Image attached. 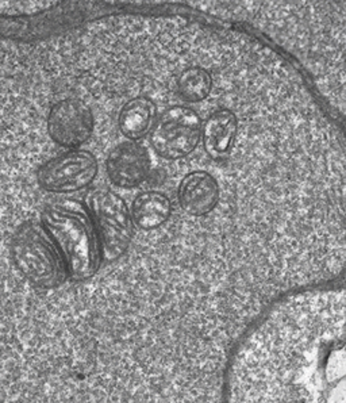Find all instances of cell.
<instances>
[{
    "mask_svg": "<svg viewBox=\"0 0 346 403\" xmlns=\"http://www.w3.org/2000/svg\"><path fill=\"white\" fill-rule=\"evenodd\" d=\"M344 297L287 302L249 334L229 382L230 403H346Z\"/></svg>",
    "mask_w": 346,
    "mask_h": 403,
    "instance_id": "cell-1",
    "label": "cell"
},
{
    "mask_svg": "<svg viewBox=\"0 0 346 403\" xmlns=\"http://www.w3.org/2000/svg\"><path fill=\"white\" fill-rule=\"evenodd\" d=\"M42 221L73 279L84 281L99 271L103 260L101 242L91 214L82 203H55L43 211Z\"/></svg>",
    "mask_w": 346,
    "mask_h": 403,
    "instance_id": "cell-2",
    "label": "cell"
},
{
    "mask_svg": "<svg viewBox=\"0 0 346 403\" xmlns=\"http://www.w3.org/2000/svg\"><path fill=\"white\" fill-rule=\"evenodd\" d=\"M88 211L101 242L103 260L115 262L122 257L134 236L130 208L122 197L111 190H98L89 195Z\"/></svg>",
    "mask_w": 346,
    "mask_h": 403,
    "instance_id": "cell-3",
    "label": "cell"
},
{
    "mask_svg": "<svg viewBox=\"0 0 346 403\" xmlns=\"http://www.w3.org/2000/svg\"><path fill=\"white\" fill-rule=\"evenodd\" d=\"M202 120L185 106L165 110L150 130L153 150L165 160H180L191 155L201 141Z\"/></svg>",
    "mask_w": 346,
    "mask_h": 403,
    "instance_id": "cell-4",
    "label": "cell"
},
{
    "mask_svg": "<svg viewBox=\"0 0 346 403\" xmlns=\"http://www.w3.org/2000/svg\"><path fill=\"white\" fill-rule=\"evenodd\" d=\"M20 259L26 275L42 285H56L65 275V264L55 242L37 225L23 229L20 240Z\"/></svg>",
    "mask_w": 346,
    "mask_h": 403,
    "instance_id": "cell-5",
    "label": "cell"
},
{
    "mask_svg": "<svg viewBox=\"0 0 346 403\" xmlns=\"http://www.w3.org/2000/svg\"><path fill=\"white\" fill-rule=\"evenodd\" d=\"M98 172L96 157L91 152L75 149L46 162L38 172V181L50 192L68 194L89 187Z\"/></svg>",
    "mask_w": 346,
    "mask_h": 403,
    "instance_id": "cell-6",
    "label": "cell"
},
{
    "mask_svg": "<svg viewBox=\"0 0 346 403\" xmlns=\"http://www.w3.org/2000/svg\"><path fill=\"white\" fill-rule=\"evenodd\" d=\"M95 129L89 106L78 99L59 101L50 110L48 130L53 141L66 148H78L88 141Z\"/></svg>",
    "mask_w": 346,
    "mask_h": 403,
    "instance_id": "cell-7",
    "label": "cell"
},
{
    "mask_svg": "<svg viewBox=\"0 0 346 403\" xmlns=\"http://www.w3.org/2000/svg\"><path fill=\"white\" fill-rule=\"evenodd\" d=\"M150 164L149 152L143 145L134 141L122 142L110 152L106 171L114 185L136 188L147 179Z\"/></svg>",
    "mask_w": 346,
    "mask_h": 403,
    "instance_id": "cell-8",
    "label": "cell"
},
{
    "mask_svg": "<svg viewBox=\"0 0 346 403\" xmlns=\"http://www.w3.org/2000/svg\"><path fill=\"white\" fill-rule=\"evenodd\" d=\"M219 195V184L206 171L187 174L178 188L180 207L192 217H204L210 214L217 207Z\"/></svg>",
    "mask_w": 346,
    "mask_h": 403,
    "instance_id": "cell-9",
    "label": "cell"
},
{
    "mask_svg": "<svg viewBox=\"0 0 346 403\" xmlns=\"http://www.w3.org/2000/svg\"><path fill=\"white\" fill-rule=\"evenodd\" d=\"M238 120L230 110L214 111L204 123H202L201 139L203 141L206 153L215 162L224 160L237 137Z\"/></svg>",
    "mask_w": 346,
    "mask_h": 403,
    "instance_id": "cell-10",
    "label": "cell"
},
{
    "mask_svg": "<svg viewBox=\"0 0 346 403\" xmlns=\"http://www.w3.org/2000/svg\"><path fill=\"white\" fill-rule=\"evenodd\" d=\"M156 115L157 106L154 101L146 97L133 98L120 111V130L130 141H137L152 130Z\"/></svg>",
    "mask_w": 346,
    "mask_h": 403,
    "instance_id": "cell-11",
    "label": "cell"
},
{
    "mask_svg": "<svg viewBox=\"0 0 346 403\" xmlns=\"http://www.w3.org/2000/svg\"><path fill=\"white\" fill-rule=\"evenodd\" d=\"M133 223L141 230H154L169 220L172 203L160 191H145L136 197L130 208Z\"/></svg>",
    "mask_w": 346,
    "mask_h": 403,
    "instance_id": "cell-12",
    "label": "cell"
},
{
    "mask_svg": "<svg viewBox=\"0 0 346 403\" xmlns=\"http://www.w3.org/2000/svg\"><path fill=\"white\" fill-rule=\"evenodd\" d=\"M212 78L202 66H191L184 69L178 79V91L184 101L196 103L210 95Z\"/></svg>",
    "mask_w": 346,
    "mask_h": 403,
    "instance_id": "cell-13",
    "label": "cell"
}]
</instances>
